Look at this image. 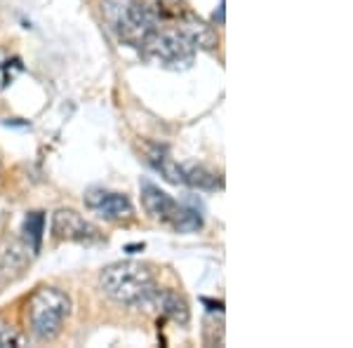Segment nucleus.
<instances>
[{
  "instance_id": "423d86ee",
  "label": "nucleus",
  "mask_w": 353,
  "mask_h": 348,
  "mask_svg": "<svg viewBox=\"0 0 353 348\" xmlns=\"http://www.w3.org/2000/svg\"><path fill=\"white\" fill-rule=\"evenodd\" d=\"M85 203H88V207L92 209V212L104 216V219H111V221L130 219L134 212L132 203H130L128 196H123V193H113V191H104V188H92V191H88Z\"/></svg>"
},
{
  "instance_id": "4468645a",
  "label": "nucleus",
  "mask_w": 353,
  "mask_h": 348,
  "mask_svg": "<svg viewBox=\"0 0 353 348\" xmlns=\"http://www.w3.org/2000/svg\"><path fill=\"white\" fill-rule=\"evenodd\" d=\"M184 181H189V184L198 186V188H217L219 179L214 172H210L208 167H203V165H193V167L184 170Z\"/></svg>"
},
{
  "instance_id": "0eeeda50",
  "label": "nucleus",
  "mask_w": 353,
  "mask_h": 348,
  "mask_svg": "<svg viewBox=\"0 0 353 348\" xmlns=\"http://www.w3.org/2000/svg\"><path fill=\"white\" fill-rule=\"evenodd\" d=\"M141 203L144 209L149 212L153 219L165 221V224L172 226L176 212H179V203L172 201L165 191L158 186H153L151 181H141Z\"/></svg>"
},
{
  "instance_id": "9d476101",
  "label": "nucleus",
  "mask_w": 353,
  "mask_h": 348,
  "mask_svg": "<svg viewBox=\"0 0 353 348\" xmlns=\"http://www.w3.org/2000/svg\"><path fill=\"white\" fill-rule=\"evenodd\" d=\"M31 249L26 245H19L14 240L0 243V273L3 276H10V273H17L21 266L26 264V254Z\"/></svg>"
},
{
  "instance_id": "9b49d317",
  "label": "nucleus",
  "mask_w": 353,
  "mask_h": 348,
  "mask_svg": "<svg viewBox=\"0 0 353 348\" xmlns=\"http://www.w3.org/2000/svg\"><path fill=\"white\" fill-rule=\"evenodd\" d=\"M146 5H149L151 14L156 17L158 24H163V21H174L181 19V17L186 14V8H184V0H144Z\"/></svg>"
},
{
  "instance_id": "1a4fd4ad",
  "label": "nucleus",
  "mask_w": 353,
  "mask_h": 348,
  "mask_svg": "<svg viewBox=\"0 0 353 348\" xmlns=\"http://www.w3.org/2000/svg\"><path fill=\"white\" fill-rule=\"evenodd\" d=\"M174 26H179V31L189 38L196 50H212L217 45V33L212 31V26H208L203 19L193 17L191 12H186L181 19H176Z\"/></svg>"
},
{
  "instance_id": "39448f33",
  "label": "nucleus",
  "mask_w": 353,
  "mask_h": 348,
  "mask_svg": "<svg viewBox=\"0 0 353 348\" xmlns=\"http://www.w3.org/2000/svg\"><path fill=\"white\" fill-rule=\"evenodd\" d=\"M52 233L57 240L68 243H90L99 238V231L76 209H57L52 216Z\"/></svg>"
},
{
  "instance_id": "2eb2a0df",
  "label": "nucleus",
  "mask_w": 353,
  "mask_h": 348,
  "mask_svg": "<svg viewBox=\"0 0 353 348\" xmlns=\"http://www.w3.org/2000/svg\"><path fill=\"white\" fill-rule=\"evenodd\" d=\"M151 161H153V165H156V170H161V172L165 174V179L168 181H172V184H184V170L176 167V165L170 161L165 153H161V151L151 153Z\"/></svg>"
},
{
  "instance_id": "7ed1b4c3",
  "label": "nucleus",
  "mask_w": 353,
  "mask_h": 348,
  "mask_svg": "<svg viewBox=\"0 0 353 348\" xmlns=\"http://www.w3.org/2000/svg\"><path fill=\"white\" fill-rule=\"evenodd\" d=\"M68 313H71V299L57 287L36 289L26 301V323L38 341L57 339Z\"/></svg>"
},
{
  "instance_id": "dca6fc26",
  "label": "nucleus",
  "mask_w": 353,
  "mask_h": 348,
  "mask_svg": "<svg viewBox=\"0 0 353 348\" xmlns=\"http://www.w3.org/2000/svg\"><path fill=\"white\" fill-rule=\"evenodd\" d=\"M10 346H24V336L19 334V329L12 323L0 318V348H10Z\"/></svg>"
},
{
  "instance_id": "f257e3e1",
  "label": "nucleus",
  "mask_w": 353,
  "mask_h": 348,
  "mask_svg": "<svg viewBox=\"0 0 353 348\" xmlns=\"http://www.w3.org/2000/svg\"><path fill=\"white\" fill-rule=\"evenodd\" d=\"M101 289L118 304L144 306L146 299L156 292V280L151 271L139 261H118L104 268L101 273Z\"/></svg>"
},
{
  "instance_id": "f8f14e48",
  "label": "nucleus",
  "mask_w": 353,
  "mask_h": 348,
  "mask_svg": "<svg viewBox=\"0 0 353 348\" xmlns=\"http://www.w3.org/2000/svg\"><path fill=\"white\" fill-rule=\"evenodd\" d=\"M19 73H21V61L14 54H10L8 50L0 48V92L8 90Z\"/></svg>"
},
{
  "instance_id": "f03ea898",
  "label": "nucleus",
  "mask_w": 353,
  "mask_h": 348,
  "mask_svg": "<svg viewBox=\"0 0 353 348\" xmlns=\"http://www.w3.org/2000/svg\"><path fill=\"white\" fill-rule=\"evenodd\" d=\"M101 14L111 31L132 48H141L158 26L144 0H101Z\"/></svg>"
},
{
  "instance_id": "20e7f679",
  "label": "nucleus",
  "mask_w": 353,
  "mask_h": 348,
  "mask_svg": "<svg viewBox=\"0 0 353 348\" xmlns=\"http://www.w3.org/2000/svg\"><path fill=\"white\" fill-rule=\"evenodd\" d=\"M146 59H151L153 64L170 68V71H181L193 64L196 57V48L184 33L179 31V26H161L153 28V33L141 45Z\"/></svg>"
},
{
  "instance_id": "ddd939ff",
  "label": "nucleus",
  "mask_w": 353,
  "mask_h": 348,
  "mask_svg": "<svg viewBox=\"0 0 353 348\" xmlns=\"http://www.w3.org/2000/svg\"><path fill=\"white\" fill-rule=\"evenodd\" d=\"M43 226L45 219L41 212H31L24 221V236H26V247L31 249V254H36L41 249V238H43Z\"/></svg>"
},
{
  "instance_id": "6e6552de",
  "label": "nucleus",
  "mask_w": 353,
  "mask_h": 348,
  "mask_svg": "<svg viewBox=\"0 0 353 348\" xmlns=\"http://www.w3.org/2000/svg\"><path fill=\"white\" fill-rule=\"evenodd\" d=\"M144 308H146V311L156 308L158 316L170 318V320L179 323V325L189 323V304H186V301L181 299L179 294L170 292V289H158L156 287V292H153L149 299H146Z\"/></svg>"
}]
</instances>
